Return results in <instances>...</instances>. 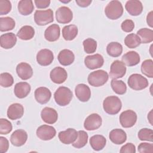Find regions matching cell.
<instances>
[{"instance_id":"d6986e66","label":"cell","mask_w":153,"mask_h":153,"mask_svg":"<svg viewBox=\"0 0 153 153\" xmlns=\"http://www.w3.org/2000/svg\"><path fill=\"white\" fill-rule=\"evenodd\" d=\"M34 95L37 102L40 104H45L50 100L51 97V93L48 88L40 87L35 90Z\"/></svg>"},{"instance_id":"681fc988","label":"cell","mask_w":153,"mask_h":153,"mask_svg":"<svg viewBox=\"0 0 153 153\" xmlns=\"http://www.w3.org/2000/svg\"><path fill=\"white\" fill-rule=\"evenodd\" d=\"M34 2L37 8L43 9L47 8L50 5L51 1L50 0H35Z\"/></svg>"},{"instance_id":"83f0119b","label":"cell","mask_w":153,"mask_h":153,"mask_svg":"<svg viewBox=\"0 0 153 153\" xmlns=\"http://www.w3.org/2000/svg\"><path fill=\"white\" fill-rule=\"evenodd\" d=\"M122 62L127 66H133L137 65L140 60L139 54L134 51H130L121 57Z\"/></svg>"},{"instance_id":"6da1fadb","label":"cell","mask_w":153,"mask_h":153,"mask_svg":"<svg viewBox=\"0 0 153 153\" xmlns=\"http://www.w3.org/2000/svg\"><path fill=\"white\" fill-rule=\"evenodd\" d=\"M104 111L108 114L115 115L121 109L122 103L119 97L115 96H110L106 97L103 102Z\"/></svg>"},{"instance_id":"e575fe53","label":"cell","mask_w":153,"mask_h":153,"mask_svg":"<svg viewBox=\"0 0 153 153\" xmlns=\"http://www.w3.org/2000/svg\"><path fill=\"white\" fill-rule=\"evenodd\" d=\"M16 25L14 20L10 17L0 18V30L5 32L13 30Z\"/></svg>"},{"instance_id":"b9f144b4","label":"cell","mask_w":153,"mask_h":153,"mask_svg":"<svg viewBox=\"0 0 153 153\" xmlns=\"http://www.w3.org/2000/svg\"><path fill=\"white\" fill-rule=\"evenodd\" d=\"M14 79L13 76L8 73L4 72L0 75V84L2 87H9L13 84Z\"/></svg>"},{"instance_id":"8fae6325","label":"cell","mask_w":153,"mask_h":153,"mask_svg":"<svg viewBox=\"0 0 153 153\" xmlns=\"http://www.w3.org/2000/svg\"><path fill=\"white\" fill-rule=\"evenodd\" d=\"M102 120L97 114H91L88 115L84 121V127L87 130H95L98 129L102 125Z\"/></svg>"},{"instance_id":"4fadbf2b","label":"cell","mask_w":153,"mask_h":153,"mask_svg":"<svg viewBox=\"0 0 153 153\" xmlns=\"http://www.w3.org/2000/svg\"><path fill=\"white\" fill-rule=\"evenodd\" d=\"M78 136V131L74 129L69 128L65 131L59 133L58 137L60 141L64 144L69 145L73 143L76 139Z\"/></svg>"},{"instance_id":"f546056e","label":"cell","mask_w":153,"mask_h":153,"mask_svg":"<svg viewBox=\"0 0 153 153\" xmlns=\"http://www.w3.org/2000/svg\"><path fill=\"white\" fill-rule=\"evenodd\" d=\"M17 8L20 14L28 16L34 10L33 1L31 0H21L18 3Z\"/></svg>"},{"instance_id":"816d5d0a","label":"cell","mask_w":153,"mask_h":153,"mask_svg":"<svg viewBox=\"0 0 153 153\" xmlns=\"http://www.w3.org/2000/svg\"><path fill=\"white\" fill-rule=\"evenodd\" d=\"M146 22L148 26L151 27H153V11H150L146 17Z\"/></svg>"},{"instance_id":"60d3db41","label":"cell","mask_w":153,"mask_h":153,"mask_svg":"<svg viewBox=\"0 0 153 153\" xmlns=\"http://www.w3.org/2000/svg\"><path fill=\"white\" fill-rule=\"evenodd\" d=\"M137 136L140 140L152 142L153 141V131L151 128H143L139 131Z\"/></svg>"},{"instance_id":"f907efd6","label":"cell","mask_w":153,"mask_h":153,"mask_svg":"<svg viewBox=\"0 0 153 153\" xmlns=\"http://www.w3.org/2000/svg\"><path fill=\"white\" fill-rule=\"evenodd\" d=\"M91 0H76V3L81 7H87L91 3Z\"/></svg>"},{"instance_id":"e0dca14e","label":"cell","mask_w":153,"mask_h":153,"mask_svg":"<svg viewBox=\"0 0 153 153\" xmlns=\"http://www.w3.org/2000/svg\"><path fill=\"white\" fill-rule=\"evenodd\" d=\"M75 93L79 100L82 102H87L91 97V91L88 85L85 84H79L75 88Z\"/></svg>"},{"instance_id":"d590c367","label":"cell","mask_w":153,"mask_h":153,"mask_svg":"<svg viewBox=\"0 0 153 153\" xmlns=\"http://www.w3.org/2000/svg\"><path fill=\"white\" fill-rule=\"evenodd\" d=\"M124 44L129 48H134L140 44V39L137 34L130 33L124 38Z\"/></svg>"},{"instance_id":"ac0fdd59","label":"cell","mask_w":153,"mask_h":153,"mask_svg":"<svg viewBox=\"0 0 153 153\" xmlns=\"http://www.w3.org/2000/svg\"><path fill=\"white\" fill-rule=\"evenodd\" d=\"M24 114L23 106L18 103H13L8 107L7 112V117L11 120H16L20 118Z\"/></svg>"},{"instance_id":"8992f818","label":"cell","mask_w":153,"mask_h":153,"mask_svg":"<svg viewBox=\"0 0 153 153\" xmlns=\"http://www.w3.org/2000/svg\"><path fill=\"white\" fill-rule=\"evenodd\" d=\"M34 20L39 26H44L53 22L54 20L53 10L50 8L45 10H36Z\"/></svg>"},{"instance_id":"8d00e7d4","label":"cell","mask_w":153,"mask_h":153,"mask_svg":"<svg viewBox=\"0 0 153 153\" xmlns=\"http://www.w3.org/2000/svg\"><path fill=\"white\" fill-rule=\"evenodd\" d=\"M111 85L113 91L118 94H124L127 91L126 84L122 80L112 79L111 82Z\"/></svg>"},{"instance_id":"4316f807","label":"cell","mask_w":153,"mask_h":153,"mask_svg":"<svg viewBox=\"0 0 153 153\" xmlns=\"http://www.w3.org/2000/svg\"><path fill=\"white\" fill-rule=\"evenodd\" d=\"M57 59L59 62L63 66L71 65L75 60V55L72 51L68 49H64L60 51Z\"/></svg>"},{"instance_id":"74e56055","label":"cell","mask_w":153,"mask_h":153,"mask_svg":"<svg viewBox=\"0 0 153 153\" xmlns=\"http://www.w3.org/2000/svg\"><path fill=\"white\" fill-rule=\"evenodd\" d=\"M87 133L84 130H79L78 131V136L76 140L72 144V146L75 148H81L87 144Z\"/></svg>"},{"instance_id":"f5cc1de1","label":"cell","mask_w":153,"mask_h":153,"mask_svg":"<svg viewBox=\"0 0 153 153\" xmlns=\"http://www.w3.org/2000/svg\"><path fill=\"white\" fill-rule=\"evenodd\" d=\"M148 119L149 120V122L150 123L151 125L152 126L153 123H152V109L149 112L148 115Z\"/></svg>"},{"instance_id":"7dc6e473","label":"cell","mask_w":153,"mask_h":153,"mask_svg":"<svg viewBox=\"0 0 153 153\" xmlns=\"http://www.w3.org/2000/svg\"><path fill=\"white\" fill-rule=\"evenodd\" d=\"M120 152L121 153H135V145L132 143H127L121 148Z\"/></svg>"},{"instance_id":"ba28073f","label":"cell","mask_w":153,"mask_h":153,"mask_svg":"<svg viewBox=\"0 0 153 153\" xmlns=\"http://www.w3.org/2000/svg\"><path fill=\"white\" fill-rule=\"evenodd\" d=\"M56 19L57 22L59 23H69L73 19L72 11L68 7H60L56 11Z\"/></svg>"},{"instance_id":"ffe728a7","label":"cell","mask_w":153,"mask_h":153,"mask_svg":"<svg viewBox=\"0 0 153 153\" xmlns=\"http://www.w3.org/2000/svg\"><path fill=\"white\" fill-rule=\"evenodd\" d=\"M41 117L43 121L45 123L53 124L57 121L58 114L54 109L50 107H45L41 111Z\"/></svg>"},{"instance_id":"7a4b0ae2","label":"cell","mask_w":153,"mask_h":153,"mask_svg":"<svg viewBox=\"0 0 153 153\" xmlns=\"http://www.w3.org/2000/svg\"><path fill=\"white\" fill-rule=\"evenodd\" d=\"M72 92L68 87H59L54 94V98L56 103L61 106L68 105L72 99Z\"/></svg>"},{"instance_id":"9c48e42d","label":"cell","mask_w":153,"mask_h":153,"mask_svg":"<svg viewBox=\"0 0 153 153\" xmlns=\"http://www.w3.org/2000/svg\"><path fill=\"white\" fill-rule=\"evenodd\" d=\"M126 67L122 61L115 60L111 65L109 75L112 79H118L124 76L126 73Z\"/></svg>"},{"instance_id":"7bdbcfd3","label":"cell","mask_w":153,"mask_h":153,"mask_svg":"<svg viewBox=\"0 0 153 153\" xmlns=\"http://www.w3.org/2000/svg\"><path fill=\"white\" fill-rule=\"evenodd\" d=\"M13 129V126L8 120L5 118L0 119V134H7L10 133Z\"/></svg>"},{"instance_id":"44dd1931","label":"cell","mask_w":153,"mask_h":153,"mask_svg":"<svg viewBox=\"0 0 153 153\" xmlns=\"http://www.w3.org/2000/svg\"><path fill=\"white\" fill-rule=\"evenodd\" d=\"M16 72L22 79L27 80L32 76L33 69L29 63L22 62L17 65Z\"/></svg>"},{"instance_id":"484cf974","label":"cell","mask_w":153,"mask_h":153,"mask_svg":"<svg viewBox=\"0 0 153 153\" xmlns=\"http://www.w3.org/2000/svg\"><path fill=\"white\" fill-rule=\"evenodd\" d=\"M17 37L16 35L12 32L3 34L0 37L1 47L5 49H10L13 48L16 44Z\"/></svg>"},{"instance_id":"52a82bcc","label":"cell","mask_w":153,"mask_h":153,"mask_svg":"<svg viewBox=\"0 0 153 153\" xmlns=\"http://www.w3.org/2000/svg\"><path fill=\"white\" fill-rule=\"evenodd\" d=\"M120 123L124 128L133 127L137 121L136 113L130 109L123 111L120 115Z\"/></svg>"},{"instance_id":"c3c4849f","label":"cell","mask_w":153,"mask_h":153,"mask_svg":"<svg viewBox=\"0 0 153 153\" xmlns=\"http://www.w3.org/2000/svg\"><path fill=\"white\" fill-rule=\"evenodd\" d=\"M9 148V142L7 138L0 137V152L1 153L6 152Z\"/></svg>"},{"instance_id":"277c9868","label":"cell","mask_w":153,"mask_h":153,"mask_svg":"<svg viewBox=\"0 0 153 153\" xmlns=\"http://www.w3.org/2000/svg\"><path fill=\"white\" fill-rule=\"evenodd\" d=\"M109 75L104 70H97L91 72L87 78L88 84L93 87L103 85L108 80Z\"/></svg>"},{"instance_id":"7c38bea8","label":"cell","mask_w":153,"mask_h":153,"mask_svg":"<svg viewBox=\"0 0 153 153\" xmlns=\"http://www.w3.org/2000/svg\"><path fill=\"white\" fill-rule=\"evenodd\" d=\"M84 63L86 67L90 69H96L102 67L104 63V59L100 54L87 56L84 59Z\"/></svg>"},{"instance_id":"cb8c5ba5","label":"cell","mask_w":153,"mask_h":153,"mask_svg":"<svg viewBox=\"0 0 153 153\" xmlns=\"http://www.w3.org/2000/svg\"><path fill=\"white\" fill-rule=\"evenodd\" d=\"M60 35V28L57 24H53L49 26L45 30L44 37L46 40L50 42L57 41Z\"/></svg>"},{"instance_id":"603a6c76","label":"cell","mask_w":153,"mask_h":153,"mask_svg":"<svg viewBox=\"0 0 153 153\" xmlns=\"http://www.w3.org/2000/svg\"><path fill=\"white\" fill-rule=\"evenodd\" d=\"M109 137L112 143L116 145H121L126 141L127 134L123 130L115 128L110 131Z\"/></svg>"},{"instance_id":"4dcf8cb0","label":"cell","mask_w":153,"mask_h":153,"mask_svg":"<svg viewBox=\"0 0 153 153\" xmlns=\"http://www.w3.org/2000/svg\"><path fill=\"white\" fill-rule=\"evenodd\" d=\"M78 27L75 25L65 26L62 29V36L66 41H72L77 36Z\"/></svg>"},{"instance_id":"30bf717a","label":"cell","mask_w":153,"mask_h":153,"mask_svg":"<svg viewBox=\"0 0 153 153\" xmlns=\"http://www.w3.org/2000/svg\"><path fill=\"white\" fill-rule=\"evenodd\" d=\"M36 133L37 137L41 140H49L56 136V130L53 126L44 124L37 128Z\"/></svg>"},{"instance_id":"ee69618b","label":"cell","mask_w":153,"mask_h":153,"mask_svg":"<svg viewBox=\"0 0 153 153\" xmlns=\"http://www.w3.org/2000/svg\"><path fill=\"white\" fill-rule=\"evenodd\" d=\"M11 4L8 0H0V15H5L11 10Z\"/></svg>"},{"instance_id":"f6af8a7d","label":"cell","mask_w":153,"mask_h":153,"mask_svg":"<svg viewBox=\"0 0 153 153\" xmlns=\"http://www.w3.org/2000/svg\"><path fill=\"white\" fill-rule=\"evenodd\" d=\"M138 151L140 153H152L153 144L146 142H143L139 145Z\"/></svg>"},{"instance_id":"3957f363","label":"cell","mask_w":153,"mask_h":153,"mask_svg":"<svg viewBox=\"0 0 153 153\" xmlns=\"http://www.w3.org/2000/svg\"><path fill=\"white\" fill-rule=\"evenodd\" d=\"M123 7L122 4L117 0L110 1L105 9L106 17L111 20H117L121 17L123 14Z\"/></svg>"},{"instance_id":"f1b7e54d","label":"cell","mask_w":153,"mask_h":153,"mask_svg":"<svg viewBox=\"0 0 153 153\" xmlns=\"http://www.w3.org/2000/svg\"><path fill=\"white\" fill-rule=\"evenodd\" d=\"M106 143V138L100 134H96L90 139V144L94 151H100L104 148Z\"/></svg>"},{"instance_id":"d6a6232c","label":"cell","mask_w":153,"mask_h":153,"mask_svg":"<svg viewBox=\"0 0 153 153\" xmlns=\"http://www.w3.org/2000/svg\"><path fill=\"white\" fill-rule=\"evenodd\" d=\"M106 52L111 57H118L123 52V46L118 42H111L106 47Z\"/></svg>"},{"instance_id":"bcb514c9","label":"cell","mask_w":153,"mask_h":153,"mask_svg":"<svg viewBox=\"0 0 153 153\" xmlns=\"http://www.w3.org/2000/svg\"><path fill=\"white\" fill-rule=\"evenodd\" d=\"M121 27L124 32H130L133 30L134 27V23L133 20L130 19H126L122 22Z\"/></svg>"},{"instance_id":"f35d334b","label":"cell","mask_w":153,"mask_h":153,"mask_svg":"<svg viewBox=\"0 0 153 153\" xmlns=\"http://www.w3.org/2000/svg\"><path fill=\"white\" fill-rule=\"evenodd\" d=\"M141 72L145 76L153 78V61L152 59H147L142 62Z\"/></svg>"},{"instance_id":"ab89813d","label":"cell","mask_w":153,"mask_h":153,"mask_svg":"<svg viewBox=\"0 0 153 153\" xmlns=\"http://www.w3.org/2000/svg\"><path fill=\"white\" fill-rule=\"evenodd\" d=\"M84 51L87 54H91L96 51L97 48V42L93 38H87L83 42Z\"/></svg>"},{"instance_id":"2e32d148","label":"cell","mask_w":153,"mask_h":153,"mask_svg":"<svg viewBox=\"0 0 153 153\" xmlns=\"http://www.w3.org/2000/svg\"><path fill=\"white\" fill-rule=\"evenodd\" d=\"M27 139V134L23 129L15 130L11 135L10 142L15 146H21L23 145Z\"/></svg>"},{"instance_id":"d4e9b609","label":"cell","mask_w":153,"mask_h":153,"mask_svg":"<svg viewBox=\"0 0 153 153\" xmlns=\"http://www.w3.org/2000/svg\"><path fill=\"white\" fill-rule=\"evenodd\" d=\"M30 90L31 87L29 83L26 82H19L15 85L14 93L17 97L23 99L30 93Z\"/></svg>"},{"instance_id":"5b68a950","label":"cell","mask_w":153,"mask_h":153,"mask_svg":"<svg viewBox=\"0 0 153 153\" xmlns=\"http://www.w3.org/2000/svg\"><path fill=\"white\" fill-rule=\"evenodd\" d=\"M128 86L134 90H142L148 86V79L139 74L131 75L128 79Z\"/></svg>"},{"instance_id":"836d02e7","label":"cell","mask_w":153,"mask_h":153,"mask_svg":"<svg viewBox=\"0 0 153 153\" xmlns=\"http://www.w3.org/2000/svg\"><path fill=\"white\" fill-rule=\"evenodd\" d=\"M141 43H150L153 41V30L148 28H142L137 32Z\"/></svg>"},{"instance_id":"5bb4252c","label":"cell","mask_w":153,"mask_h":153,"mask_svg":"<svg viewBox=\"0 0 153 153\" xmlns=\"http://www.w3.org/2000/svg\"><path fill=\"white\" fill-rule=\"evenodd\" d=\"M53 53L49 49H42L36 54V61L41 66H48L53 62Z\"/></svg>"},{"instance_id":"7402d4cb","label":"cell","mask_w":153,"mask_h":153,"mask_svg":"<svg viewBox=\"0 0 153 153\" xmlns=\"http://www.w3.org/2000/svg\"><path fill=\"white\" fill-rule=\"evenodd\" d=\"M125 8L129 14L137 16L140 15L143 11V5L140 1L130 0L127 1Z\"/></svg>"},{"instance_id":"1f68e13d","label":"cell","mask_w":153,"mask_h":153,"mask_svg":"<svg viewBox=\"0 0 153 153\" xmlns=\"http://www.w3.org/2000/svg\"><path fill=\"white\" fill-rule=\"evenodd\" d=\"M35 35V30L33 27L25 25L22 27L17 32V36L22 40L31 39Z\"/></svg>"},{"instance_id":"9a60e30c","label":"cell","mask_w":153,"mask_h":153,"mask_svg":"<svg viewBox=\"0 0 153 153\" xmlns=\"http://www.w3.org/2000/svg\"><path fill=\"white\" fill-rule=\"evenodd\" d=\"M50 76L53 82L59 84L66 81L68 77V74L64 68L57 66L51 71Z\"/></svg>"}]
</instances>
